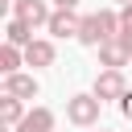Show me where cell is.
Masks as SVG:
<instances>
[{
    "label": "cell",
    "mask_w": 132,
    "mask_h": 132,
    "mask_svg": "<svg viewBox=\"0 0 132 132\" xmlns=\"http://www.w3.org/2000/svg\"><path fill=\"white\" fill-rule=\"evenodd\" d=\"M99 107H103L99 95H74V99H66V116H70L74 124H82V128H91V124L99 120Z\"/></svg>",
    "instance_id": "1"
},
{
    "label": "cell",
    "mask_w": 132,
    "mask_h": 132,
    "mask_svg": "<svg viewBox=\"0 0 132 132\" xmlns=\"http://www.w3.org/2000/svg\"><path fill=\"white\" fill-rule=\"evenodd\" d=\"M128 87H124V74H120V66H107L99 78H95V95L99 99H120Z\"/></svg>",
    "instance_id": "2"
},
{
    "label": "cell",
    "mask_w": 132,
    "mask_h": 132,
    "mask_svg": "<svg viewBox=\"0 0 132 132\" xmlns=\"http://www.w3.org/2000/svg\"><path fill=\"white\" fill-rule=\"evenodd\" d=\"M12 8H16V16H21V21H29L33 29H37V25H50V16H54V12L45 8V0H16Z\"/></svg>",
    "instance_id": "3"
},
{
    "label": "cell",
    "mask_w": 132,
    "mask_h": 132,
    "mask_svg": "<svg viewBox=\"0 0 132 132\" xmlns=\"http://www.w3.org/2000/svg\"><path fill=\"white\" fill-rule=\"evenodd\" d=\"M78 16H74V8H58L54 16H50V33L54 37H78Z\"/></svg>",
    "instance_id": "4"
},
{
    "label": "cell",
    "mask_w": 132,
    "mask_h": 132,
    "mask_svg": "<svg viewBox=\"0 0 132 132\" xmlns=\"http://www.w3.org/2000/svg\"><path fill=\"white\" fill-rule=\"evenodd\" d=\"M16 132H54V111H50V107L25 111V120L16 124Z\"/></svg>",
    "instance_id": "5"
},
{
    "label": "cell",
    "mask_w": 132,
    "mask_h": 132,
    "mask_svg": "<svg viewBox=\"0 0 132 132\" xmlns=\"http://www.w3.org/2000/svg\"><path fill=\"white\" fill-rule=\"evenodd\" d=\"M4 91H8V95H16V99H37V78H33V74H16V70H12V74L4 78Z\"/></svg>",
    "instance_id": "6"
},
{
    "label": "cell",
    "mask_w": 132,
    "mask_h": 132,
    "mask_svg": "<svg viewBox=\"0 0 132 132\" xmlns=\"http://www.w3.org/2000/svg\"><path fill=\"white\" fill-rule=\"evenodd\" d=\"M78 41H82V45H103V41H107V33H103V25H99V12L82 16V25H78Z\"/></svg>",
    "instance_id": "7"
},
{
    "label": "cell",
    "mask_w": 132,
    "mask_h": 132,
    "mask_svg": "<svg viewBox=\"0 0 132 132\" xmlns=\"http://www.w3.org/2000/svg\"><path fill=\"white\" fill-rule=\"evenodd\" d=\"M95 50H99V62H103V66H124V62L132 58L120 37H111V41H103V45H95Z\"/></svg>",
    "instance_id": "8"
},
{
    "label": "cell",
    "mask_w": 132,
    "mask_h": 132,
    "mask_svg": "<svg viewBox=\"0 0 132 132\" xmlns=\"http://www.w3.org/2000/svg\"><path fill=\"white\" fill-rule=\"evenodd\" d=\"M25 62L29 66H54V45L50 41H29L25 45Z\"/></svg>",
    "instance_id": "9"
},
{
    "label": "cell",
    "mask_w": 132,
    "mask_h": 132,
    "mask_svg": "<svg viewBox=\"0 0 132 132\" xmlns=\"http://www.w3.org/2000/svg\"><path fill=\"white\" fill-rule=\"evenodd\" d=\"M0 120H4L8 128H16V124L25 120V111H21V99H16V95H8V91H4V99H0Z\"/></svg>",
    "instance_id": "10"
},
{
    "label": "cell",
    "mask_w": 132,
    "mask_h": 132,
    "mask_svg": "<svg viewBox=\"0 0 132 132\" xmlns=\"http://www.w3.org/2000/svg\"><path fill=\"white\" fill-rule=\"evenodd\" d=\"M4 33H8V41H12V45H29V41H33V25H29V21H21V16H12Z\"/></svg>",
    "instance_id": "11"
},
{
    "label": "cell",
    "mask_w": 132,
    "mask_h": 132,
    "mask_svg": "<svg viewBox=\"0 0 132 132\" xmlns=\"http://www.w3.org/2000/svg\"><path fill=\"white\" fill-rule=\"evenodd\" d=\"M16 66H21V45H12V41H8V45L0 50V70H4V74H12Z\"/></svg>",
    "instance_id": "12"
},
{
    "label": "cell",
    "mask_w": 132,
    "mask_h": 132,
    "mask_svg": "<svg viewBox=\"0 0 132 132\" xmlns=\"http://www.w3.org/2000/svg\"><path fill=\"white\" fill-rule=\"evenodd\" d=\"M120 111H124V120H132V91L120 95Z\"/></svg>",
    "instance_id": "13"
},
{
    "label": "cell",
    "mask_w": 132,
    "mask_h": 132,
    "mask_svg": "<svg viewBox=\"0 0 132 132\" xmlns=\"http://www.w3.org/2000/svg\"><path fill=\"white\" fill-rule=\"evenodd\" d=\"M120 29H132V4H124V12H120Z\"/></svg>",
    "instance_id": "14"
},
{
    "label": "cell",
    "mask_w": 132,
    "mask_h": 132,
    "mask_svg": "<svg viewBox=\"0 0 132 132\" xmlns=\"http://www.w3.org/2000/svg\"><path fill=\"white\" fill-rule=\"evenodd\" d=\"M116 37H120V41H124V50H128V54H132V29H120V33H116Z\"/></svg>",
    "instance_id": "15"
},
{
    "label": "cell",
    "mask_w": 132,
    "mask_h": 132,
    "mask_svg": "<svg viewBox=\"0 0 132 132\" xmlns=\"http://www.w3.org/2000/svg\"><path fill=\"white\" fill-rule=\"evenodd\" d=\"M54 4H58V8H74L78 0H54Z\"/></svg>",
    "instance_id": "16"
},
{
    "label": "cell",
    "mask_w": 132,
    "mask_h": 132,
    "mask_svg": "<svg viewBox=\"0 0 132 132\" xmlns=\"http://www.w3.org/2000/svg\"><path fill=\"white\" fill-rule=\"evenodd\" d=\"M120 4H132V0H120Z\"/></svg>",
    "instance_id": "17"
},
{
    "label": "cell",
    "mask_w": 132,
    "mask_h": 132,
    "mask_svg": "<svg viewBox=\"0 0 132 132\" xmlns=\"http://www.w3.org/2000/svg\"><path fill=\"white\" fill-rule=\"evenodd\" d=\"M99 132H103V128H99Z\"/></svg>",
    "instance_id": "18"
}]
</instances>
